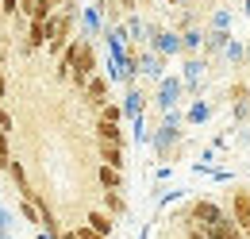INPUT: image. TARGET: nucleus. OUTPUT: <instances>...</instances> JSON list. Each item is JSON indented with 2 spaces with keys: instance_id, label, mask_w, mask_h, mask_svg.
I'll use <instances>...</instances> for the list:
<instances>
[{
  "instance_id": "obj_3",
  "label": "nucleus",
  "mask_w": 250,
  "mask_h": 239,
  "mask_svg": "<svg viewBox=\"0 0 250 239\" xmlns=\"http://www.w3.org/2000/svg\"><path fill=\"white\" fill-rule=\"evenodd\" d=\"M188 216L196 220V228H204V232H212V228H216V224L223 220V216H227V212L219 209V205H212V201H196V205L188 209Z\"/></svg>"
},
{
  "instance_id": "obj_2",
  "label": "nucleus",
  "mask_w": 250,
  "mask_h": 239,
  "mask_svg": "<svg viewBox=\"0 0 250 239\" xmlns=\"http://www.w3.org/2000/svg\"><path fill=\"white\" fill-rule=\"evenodd\" d=\"M93 66H96V54H93V47L89 43H81V54H77V66H73V73H69V81L77 85V89L85 93V85L93 81L96 73H93Z\"/></svg>"
},
{
  "instance_id": "obj_7",
  "label": "nucleus",
  "mask_w": 250,
  "mask_h": 239,
  "mask_svg": "<svg viewBox=\"0 0 250 239\" xmlns=\"http://www.w3.org/2000/svg\"><path fill=\"white\" fill-rule=\"evenodd\" d=\"M104 96H108V81H104V77H93V81L85 85V100H89L93 108H104Z\"/></svg>"
},
{
  "instance_id": "obj_8",
  "label": "nucleus",
  "mask_w": 250,
  "mask_h": 239,
  "mask_svg": "<svg viewBox=\"0 0 250 239\" xmlns=\"http://www.w3.org/2000/svg\"><path fill=\"white\" fill-rule=\"evenodd\" d=\"M100 158H104L108 166H120V170H124V143H108V139H100Z\"/></svg>"
},
{
  "instance_id": "obj_1",
  "label": "nucleus",
  "mask_w": 250,
  "mask_h": 239,
  "mask_svg": "<svg viewBox=\"0 0 250 239\" xmlns=\"http://www.w3.org/2000/svg\"><path fill=\"white\" fill-rule=\"evenodd\" d=\"M46 24H50V54H62L65 39H69V27H73V4H65V12L50 16Z\"/></svg>"
},
{
  "instance_id": "obj_5",
  "label": "nucleus",
  "mask_w": 250,
  "mask_h": 239,
  "mask_svg": "<svg viewBox=\"0 0 250 239\" xmlns=\"http://www.w3.org/2000/svg\"><path fill=\"white\" fill-rule=\"evenodd\" d=\"M208 239H247V232L239 228V220H235V216H223L216 228L208 232Z\"/></svg>"
},
{
  "instance_id": "obj_17",
  "label": "nucleus",
  "mask_w": 250,
  "mask_h": 239,
  "mask_svg": "<svg viewBox=\"0 0 250 239\" xmlns=\"http://www.w3.org/2000/svg\"><path fill=\"white\" fill-rule=\"evenodd\" d=\"M0 131H12V120H8V112L0 108Z\"/></svg>"
},
{
  "instance_id": "obj_12",
  "label": "nucleus",
  "mask_w": 250,
  "mask_h": 239,
  "mask_svg": "<svg viewBox=\"0 0 250 239\" xmlns=\"http://www.w3.org/2000/svg\"><path fill=\"white\" fill-rule=\"evenodd\" d=\"M89 224H93L100 236H108V232H112V220H108L104 212H89Z\"/></svg>"
},
{
  "instance_id": "obj_9",
  "label": "nucleus",
  "mask_w": 250,
  "mask_h": 239,
  "mask_svg": "<svg viewBox=\"0 0 250 239\" xmlns=\"http://www.w3.org/2000/svg\"><path fill=\"white\" fill-rule=\"evenodd\" d=\"M58 4H69V0H35V8L27 12V20H50L58 12Z\"/></svg>"
},
{
  "instance_id": "obj_14",
  "label": "nucleus",
  "mask_w": 250,
  "mask_h": 239,
  "mask_svg": "<svg viewBox=\"0 0 250 239\" xmlns=\"http://www.w3.org/2000/svg\"><path fill=\"white\" fill-rule=\"evenodd\" d=\"M104 205H108L112 212H124V201L116 197V189H108V193H104Z\"/></svg>"
},
{
  "instance_id": "obj_4",
  "label": "nucleus",
  "mask_w": 250,
  "mask_h": 239,
  "mask_svg": "<svg viewBox=\"0 0 250 239\" xmlns=\"http://www.w3.org/2000/svg\"><path fill=\"white\" fill-rule=\"evenodd\" d=\"M231 216L239 220V228H243L247 239H250V189H235V197H231Z\"/></svg>"
},
{
  "instance_id": "obj_11",
  "label": "nucleus",
  "mask_w": 250,
  "mask_h": 239,
  "mask_svg": "<svg viewBox=\"0 0 250 239\" xmlns=\"http://www.w3.org/2000/svg\"><path fill=\"white\" fill-rule=\"evenodd\" d=\"M96 135H100V139H108V143H124V131H120L116 123H108V120H100V123H96Z\"/></svg>"
},
{
  "instance_id": "obj_15",
  "label": "nucleus",
  "mask_w": 250,
  "mask_h": 239,
  "mask_svg": "<svg viewBox=\"0 0 250 239\" xmlns=\"http://www.w3.org/2000/svg\"><path fill=\"white\" fill-rule=\"evenodd\" d=\"M77 239H104V236H100L93 224H89V228H77Z\"/></svg>"
},
{
  "instance_id": "obj_6",
  "label": "nucleus",
  "mask_w": 250,
  "mask_h": 239,
  "mask_svg": "<svg viewBox=\"0 0 250 239\" xmlns=\"http://www.w3.org/2000/svg\"><path fill=\"white\" fill-rule=\"evenodd\" d=\"M27 47H31V50L50 47V24H46V20H31V27H27Z\"/></svg>"
},
{
  "instance_id": "obj_10",
  "label": "nucleus",
  "mask_w": 250,
  "mask_h": 239,
  "mask_svg": "<svg viewBox=\"0 0 250 239\" xmlns=\"http://www.w3.org/2000/svg\"><path fill=\"white\" fill-rule=\"evenodd\" d=\"M100 185H104V189H120V185H124L120 166H108V162H104V166H100Z\"/></svg>"
},
{
  "instance_id": "obj_18",
  "label": "nucleus",
  "mask_w": 250,
  "mask_h": 239,
  "mask_svg": "<svg viewBox=\"0 0 250 239\" xmlns=\"http://www.w3.org/2000/svg\"><path fill=\"white\" fill-rule=\"evenodd\" d=\"M0 93H4V73H0Z\"/></svg>"
},
{
  "instance_id": "obj_16",
  "label": "nucleus",
  "mask_w": 250,
  "mask_h": 239,
  "mask_svg": "<svg viewBox=\"0 0 250 239\" xmlns=\"http://www.w3.org/2000/svg\"><path fill=\"white\" fill-rule=\"evenodd\" d=\"M100 120H108V123H116V120H120V108H108V104H104V108H100Z\"/></svg>"
},
{
  "instance_id": "obj_13",
  "label": "nucleus",
  "mask_w": 250,
  "mask_h": 239,
  "mask_svg": "<svg viewBox=\"0 0 250 239\" xmlns=\"http://www.w3.org/2000/svg\"><path fill=\"white\" fill-rule=\"evenodd\" d=\"M12 158H8V131H0V170H8Z\"/></svg>"
}]
</instances>
